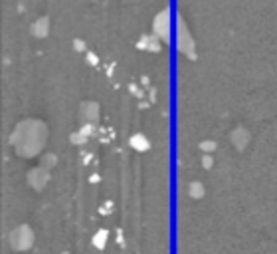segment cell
<instances>
[{
    "label": "cell",
    "instance_id": "7a4b0ae2",
    "mask_svg": "<svg viewBox=\"0 0 277 254\" xmlns=\"http://www.w3.org/2000/svg\"><path fill=\"white\" fill-rule=\"evenodd\" d=\"M107 240H109V232H107V228H99V230L93 234V238H91L93 246H95V248H99V250H103V248H105Z\"/></svg>",
    "mask_w": 277,
    "mask_h": 254
},
{
    "label": "cell",
    "instance_id": "3957f363",
    "mask_svg": "<svg viewBox=\"0 0 277 254\" xmlns=\"http://www.w3.org/2000/svg\"><path fill=\"white\" fill-rule=\"evenodd\" d=\"M62 254H69V252H68V250H64V252H62Z\"/></svg>",
    "mask_w": 277,
    "mask_h": 254
},
{
    "label": "cell",
    "instance_id": "6da1fadb",
    "mask_svg": "<svg viewBox=\"0 0 277 254\" xmlns=\"http://www.w3.org/2000/svg\"><path fill=\"white\" fill-rule=\"evenodd\" d=\"M34 230L28 226V224H20V226H16L12 232H10V238H8V242H10V248L14 250V252H26V250H30L32 248V244H34Z\"/></svg>",
    "mask_w": 277,
    "mask_h": 254
}]
</instances>
